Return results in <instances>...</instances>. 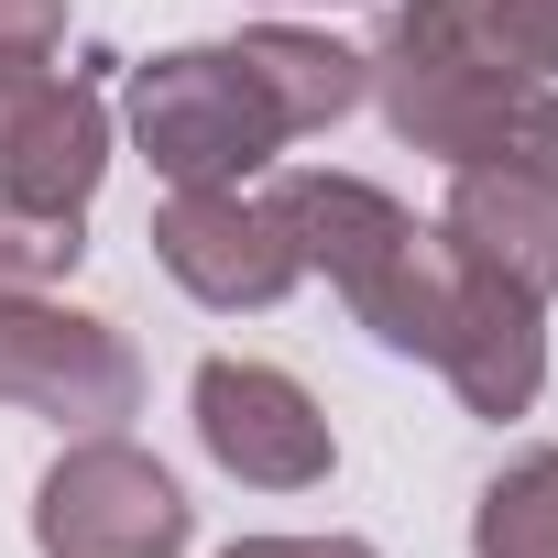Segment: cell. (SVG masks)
<instances>
[{"label":"cell","instance_id":"1","mask_svg":"<svg viewBox=\"0 0 558 558\" xmlns=\"http://www.w3.org/2000/svg\"><path fill=\"white\" fill-rule=\"evenodd\" d=\"M384 132L438 165H558V77H514L471 0H395L384 45L362 56Z\"/></svg>","mask_w":558,"mask_h":558},{"label":"cell","instance_id":"2","mask_svg":"<svg viewBox=\"0 0 558 558\" xmlns=\"http://www.w3.org/2000/svg\"><path fill=\"white\" fill-rule=\"evenodd\" d=\"M263 197H274V219L296 230L307 274H329L340 307H351L384 351H405V362L438 351V318H449V286H460V252L438 241V219H416V208L384 197L373 175H329V165L274 175Z\"/></svg>","mask_w":558,"mask_h":558},{"label":"cell","instance_id":"3","mask_svg":"<svg viewBox=\"0 0 558 558\" xmlns=\"http://www.w3.org/2000/svg\"><path fill=\"white\" fill-rule=\"evenodd\" d=\"M121 121H132V143H143V165L165 186H252L274 154L296 143L241 45H175V56L132 66Z\"/></svg>","mask_w":558,"mask_h":558},{"label":"cell","instance_id":"4","mask_svg":"<svg viewBox=\"0 0 558 558\" xmlns=\"http://www.w3.org/2000/svg\"><path fill=\"white\" fill-rule=\"evenodd\" d=\"M186 536H197L186 482L121 427H88L34 482V558H186Z\"/></svg>","mask_w":558,"mask_h":558},{"label":"cell","instance_id":"5","mask_svg":"<svg viewBox=\"0 0 558 558\" xmlns=\"http://www.w3.org/2000/svg\"><path fill=\"white\" fill-rule=\"evenodd\" d=\"M0 405L23 416H56V427H121L143 405V351L66 307V296H0Z\"/></svg>","mask_w":558,"mask_h":558},{"label":"cell","instance_id":"6","mask_svg":"<svg viewBox=\"0 0 558 558\" xmlns=\"http://www.w3.org/2000/svg\"><path fill=\"white\" fill-rule=\"evenodd\" d=\"M186 416H197V449L252 482V493H318L340 471V438H329V405L296 384V373H274V362H197L186 384Z\"/></svg>","mask_w":558,"mask_h":558},{"label":"cell","instance_id":"7","mask_svg":"<svg viewBox=\"0 0 558 558\" xmlns=\"http://www.w3.org/2000/svg\"><path fill=\"white\" fill-rule=\"evenodd\" d=\"M154 263L219 318H252V307H286L307 286V252L296 230L274 219V197L252 186H165L154 208Z\"/></svg>","mask_w":558,"mask_h":558},{"label":"cell","instance_id":"8","mask_svg":"<svg viewBox=\"0 0 558 558\" xmlns=\"http://www.w3.org/2000/svg\"><path fill=\"white\" fill-rule=\"evenodd\" d=\"M438 241L514 296H558V165H449Z\"/></svg>","mask_w":558,"mask_h":558},{"label":"cell","instance_id":"9","mask_svg":"<svg viewBox=\"0 0 558 558\" xmlns=\"http://www.w3.org/2000/svg\"><path fill=\"white\" fill-rule=\"evenodd\" d=\"M427 362H438V384H449L471 416L504 427V416H525V405L547 395V307L460 263V286H449V318H438V351H427Z\"/></svg>","mask_w":558,"mask_h":558},{"label":"cell","instance_id":"10","mask_svg":"<svg viewBox=\"0 0 558 558\" xmlns=\"http://www.w3.org/2000/svg\"><path fill=\"white\" fill-rule=\"evenodd\" d=\"M110 175V99L88 77H23L0 121V197L23 208H88Z\"/></svg>","mask_w":558,"mask_h":558},{"label":"cell","instance_id":"11","mask_svg":"<svg viewBox=\"0 0 558 558\" xmlns=\"http://www.w3.org/2000/svg\"><path fill=\"white\" fill-rule=\"evenodd\" d=\"M241 56H252V77L274 88V110H286V132H296V143H307V132H329V121H351V110L373 99V66H362L351 45L307 34V23H252V34H241Z\"/></svg>","mask_w":558,"mask_h":558},{"label":"cell","instance_id":"12","mask_svg":"<svg viewBox=\"0 0 558 558\" xmlns=\"http://www.w3.org/2000/svg\"><path fill=\"white\" fill-rule=\"evenodd\" d=\"M471 558H558V449H525L482 482Z\"/></svg>","mask_w":558,"mask_h":558},{"label":"cell","instance_id":"13","mask_svg":"<svg viewBox=\"0 0 558 558\" xmlns=\"http://www.w3.org/2000/svg\"><path fill=\"white\" fill-rule=\"evenodd\" d=\"M88 263V208H23L0 197V296H56Z\"/></svg>","mask_w":558,"mask_h":558},{"label":"cell","instance_id":"14","mask_svg":"<svg viewBox=\"0 0 558 558\" xmlns=\"http://www.w3.org/2000/svg\"><path fill=\"white\" fill-rule=\"evenodd\" d=\"M471 23L514 77H558V0H471Z\"/></svg>","mask_w":558,"mask_h":558},{"label":"cell","instance_id":"15","mask_svg":"<svg viewBox=\"0 0 558 558\" xmlns=\"http://www.w3.org/2000/svg\"><path fill=\"white\" fill-rule=\"evenodd\" d=\"M66 45V0H0V77H45Z\"/></svg>","mask_w":558,"mask_h":558},{"label":"cell","instance_id":"16","mask_svg":"<svg viewBox=\"0 0 558 558\" xmlns=\"http://www.w3.org/2000/svg\"><path fill=\"white\" fill-rule=\"evenodd\" d=\"M219 558H373L362 536H241V547H219Z\"/></svg>","mask_w":558,"mask_h":558},{"label":"cell","instance_id":"17","mask_svg":"<svg viewBox=\"0 0 558 558\" xmlns=\"http://www.w3.org/2000/svg\"><path fill=\"white\" fill-rule=\"evenodd\" d=\"M12 99H23V77H0V121H12Z\"/></svg>","mask_w":558,"mask_h":558}]
</instances>
